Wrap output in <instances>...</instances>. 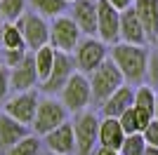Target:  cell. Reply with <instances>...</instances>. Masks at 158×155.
<instances>
[{"mask_svg": "<svg viewBox=\"0 0 158 155\" xmlns=\"http://www.w3.org/2000/svg\"><path fill=\"white\" fill-rule=\"evenodd\" d=\"M87 78H90V87H92V101L99 103V106L111 97L120 85H125V82H123L125 78H123L120 68L113 64L111 57H106Z\"/></svg>", "mask_w": 158, "mask_h": 155, "instance_id": "7a4b0ae2", "label": "cell"}, {"mask_svg": "<svg viewBox=\"0 0 158 155\" xmlns=\"http://www.w3.org/2000/svg\"><path fill=\"white\" fill-rule=\"evenodd\" d=\"M123 141H125V132L120 127L118 117H104V120H99V146L111 148V150H120Z\"/></svg>", "mask_w": 158, "mask_h": 155, "instance_id": "d6986e66", "label": "cell"}, {"mask_svg": "<svg viewBox=\"0 0 158 155\" xmlns=\"http://www.w3.org/2000/svg\"><path fill=\"white\" fill-rule=\"evenodd\" d=\"M146 78H149L151 87H156V89H158V47L153 52H149V68H146Z\"/></svg>", "mask_w": 158, "mask_h": 155, "instance_id": "f1b7e54d", "label": "cell"}, {"mask_svg": "<svg viewBox=\"0 0 158 155\" xmlns=\"http://www.w3.org/2000/svg\"><path fill=\"white\" fill-rule=\"evenodd\" d=\"M26 52L28 50H2V61H5V66L7 68H12V66H17L21 61V59L26 57Z\"/></svg>", "mask_w": 158, "mask_h": 155, "instance_id": "f546056e", "label": "cell"}, {"mask_svg": "<svg viewBox=\"0 0 158 155\" xmlns=\"http://www.w3.org/2000/svg\"><path fill=\"white\" fill-rule=\"evenodd\" d=\"M0 38H2V24H0Z\"/></svg>", "mask_w": 158, "mask_h": 155, "instance_id": "d590c367", "label": "cell"}, {"mask_svg": "<svg viewBox=\"0 0 158 155\" xmlns=\"http://www.w3.org/2000/svg\"><path fill=\"white\" fill-rule=\"evenodd\" d=\"M0 47L2 50H26L24 35H21L17 24H5L2 26V38H0Z\"/></svg>", "mask_w": 158, "mask_h": 155, "instance_id": "603a6c76", "label": "cell"}, {"mask_svg": "<svg viewBox=\"0 0 158 155\" xmlns=\"http://www.w3.org/2000/svg\"><path fill=\"white\" fill-rule=\"evenodd\" d=\"M120 127H123V132L125 134H137L139 132V122H137V113H135V108H127L123 115L118 117Z\"/></svg>", "mask_w": 158, "mask_h": 155, "instance_id": "4316f807", "label": "cell"}, {"mask_svg": "<svg viewBox=\"0 0 158 155\" xmlns=\"http://www.w3.org/2000/svg\"><path fill=\"white\" fill-rule=\"evenodd\" d=\"M45 146L50 148V153L57 155H71L76 153V136H73V125L66 120L64 125H59L57 129L45 134Z\"/></svg>", "mask_w": 158, "mask_h": 155, "instance_id": "5bb4252c", "label": "cell"}, {"mask_svg": "<svg viewBox=\"0 0 158 155\" xmlns=\"http://www.w3.org/2000/svg\"><path fill=\"white\" fill-rule=\"evenodd\" d=\"M54 57H57V50H54L52 45H45V47H40V50L33 52V59H35V71H38L40 82L50 75L52 64H54Z\"/></svg>", "mask_w": 158, "mask_h": 155, "instance_id": "ffe728a7", "label": "cell"}, {"mask_svg": "<svg viewBox=\"0 0 158 155\" xmlns=\"http://www.w3.org/2000/svg\"><path fill=\"white\" fill-rule=\"evenodd\" d=\"M76 71H78V68H76V59H73V54H69V52H57L50 75L40 82L43 92L50 94V97H52V94H59V92L64 89V85L69 82V78H71Z\"/></svg>", "mask_w": 158, "mask_h": 155, "instance_id": "30bf717a", "label": "cell"}, {"mask_svg": "<svg viewBox=\"0 0 158 155\" xmlns=\"http://www.w3.org/2000/svg\"><path fill=\"white\" fill-rule=\"evenodd\" d=\"M106 57H109V45L102 42L97 35H83L80 42L76 45V50H73L76 68L80 73H85V75H90Z\"/></svg>", "mask_w": 158, "mask_h": 155, "instance_id": "5b68a950", "label": "cell"}, {"mask_svg": "<svg viewBox=\"0 0 158 155\" xmlns=\"http://www.w3.org/2000/svg\"><path fill=\"white\" fill-rule=\"evenodd\" d=\"M71 19L78 24L83 35H97V0H73Z\"/></svg>", "mask_w": 158, "mask_h": 155, "instance_id": "4fadbf2b", "label": "cell"}, {"mask_svg": "<svg viewBox=\"0 0 158 155\" xmlns=\"http://www.w3.org/2000/svg\"><path fill=\"white\" fill-rule=\"evenodd\" d=\"M7 92H10V68H7L5 61L0 59V106H5Z\"/></svg>", "mask_w": 158, "mask_h": 155, "instance_id": "83f0119b", "label": "cell"}, {"mask_svg": "<svg viewBox=\"0 0 158 155\" xmlns=\"http://www.w3.org/2000/svg\"><path fill=\"white\" fill-rule=\"evenodd\" d=\"M132 103H135V89L130 85H120L118 89L102 103V113H104V117H120L127 108H132Z\"/></svg>", "mask_w": 158, "mask_h": 155, "instance_id": "2e32d148", "label": "cell"}, {"mask_svg": "<svg viewBox=\"0 0 158 155\" xmlns=\"http://www.w3.org/2000/svg\"><path fill=\"white\" fill-rule=\"evenodd\" d=\"M19 26L21 35H24V42H26V50L35 52L40 47L50 45V24L45 21V17H40L38 12H24L19 19L14 21Z\"/></svg>", "mask_w": 158, "mask_h": 155, "instance_id": "ba28073f", "label": "cell"}, {"mask_svg": "<svg viewBox=\"0 0 158 155\" xmlns=\"http://www.w3.org/2000/svg\"><path fill=\"white\" fill-rule=\"evenodd\" d=\"M38 101H40V97L33 89L19 92L17 97L5 101V113L12 115L14 120H19L21 125H28V127H31L33 117H35V110H38Z\"/></svg>", "mask_w": 158, "mask_h": 155, "instance_id": "8fae6325", "label": "cell"}, {"mask_svg": "<svg viewBox=\"0 0 158 155\" xmlns=\"http://www.w3.org/2000/svg\"><path fill=\"white\" fill-rule=\"evenodd\" d=\"M97 38L109 47L120 42V10L109 0H97Z\"/></svg>", "mask_w": 158, "mask_h": 155, "instance_id": "9c48e42d", "label": "cell"}, {"mask_svg": "<svg viewBox=\"0 0 158 155\" xmlns=\"http://www.w3.org/2000/svg\"><path fill=\"white\" fill-rule=\"evenodd\" d=\"M28 2L45 19H54V17H59L69 10V0H28Z\"/></svg>", "mask_w": 158, "mask_h": 155, "instance_id": "44dd1931", "label": "cell"}, {"mask_svg": "<svg viewBox=\"0 0 158 155\" xmlns=\"http://www.w3.org/2000/svg\"><path fill=\"white\" fill-rule=\"evenodd\" d=\"M156 40H158V38H156Z\"/></svg>", "mask_w": 158, "mask_h": 155, "instance_id": "ab89813d", "label": "cell"}, {"mask_svg": "<svg viewBox=\"0 0 158 155\" xmlns=\"http://www.w3.org/2000/svg\"><path fill=\"white\" fill-rule=\"evenodd\" d=\"M153 120H158V92H156V110H153Z\"/></svg>", "mask_w": 158, "mask_h": 155, "instance_id": "e575fe53", "label": "cell"}, {"mask_svg": "<svg viewBox=\"0 0 158 155\" xmlns=\"http://www.w3.org/2000/svg\"><path fill=\"white\" fill-rule=\"evenodd\" d=\"M47 155H57V153H47Z\"/></svg>", "mask_w": 158, "mask_h": 155, "instance_id": "8d00e7d4", "label": "cell"}, {"mask_svg": "<svg viewBox=\"0 0 158 155\" xmlns=\"http://www.w3.org/2000/svg\"><path fill=\"white\" fill-rule=\"evenodd\" d=\"M132 10L137 12L139 21L144 26L149 42H156V38H158V0H135Z\"/></svg>", "mask_w": 158, "mask_h": 155, "instance_id": "e0dca14e", "label": "cell"}, {"mask_svg": "<svg viewBox=\"0 0 158 155\" xmlns=\"http://www.w3.org/2000/svg\"><path fill=\"white\" fill-rule=\"evenodd\" d=\"M61 97V103L66 106L69 113H80V110H85L90 103H92V87H90V78L85 73L76 71L71 78H69V82L64 85V89L59 92Z\"/></svg>", "mask_w": 158, "mask_h": 155, "instance_id": "277c9868", "label": "cell"}, {"mask_svg": "<svg viewBox=\"0 0 158 155\" xmlns=\"http://www.w3.org/2000/svg\"><path fill=\"white\" fill-rule=\"evenodd\" d=\"M5 155H40V139L28 134L19 143H14L10 150H5Z\"/></svg>", "mask_w": 158, "mask_h": 155, "instance_id": "d4e9b609", "label": "cell"}, {"mask_svg": "<svg viewBox=\"0 0 158 155\" xmlns=\"http://www.w3.org/2000/svg\"><path fill=\"white\" fill-rule=\"evenodd\" d=\"M69 2H73V0H69Z\"/></svg>", "mask_w": 158, "mask_h": 155, "instance_id": "f35d334b", "label": "cell"}, {"mask_svg": "<svg viewBox=\"0 0 158 155\" xmlns=\"http://www.w3.org/2000/svg\"><path fill=\"white\" fill-rule=\"evenodd\" d=\"M120 40L123 42H132V45H149L144 26H142L137 12L132 7L120 12Z\"/></svg>", "mask_w": 158, "mask_h": 155, "instance_id": "9a60e30c", "label": "cell"}, {"mask_svg": "<svg viewBox=\"0 0 158 155\" xmlns=\"http://www.w3.org/2000/svg\"><path fill=\"white\" fill-rule=\"evenodd\" d=\"M69 117V110L59 99H40L38 101V110H35V117H33V132L38 136H45L47 132L57 129L59 125L66 122Z\"/></svg>", "mask_w": 158, "mask_h": 155, "instance_id": "8992f818", "label": "cell"}, {"mask_svg": "<svg viewBox=\"0 0 158 155\" xmlns=\"http://www.w3.org/2000/svg\"><path fill=\"white\" fill-rule=\"evenodd\" d=\"M73 136H76V155H92L99 143V117L97 113L80 110L73 117Z\"/></svg>", "mask_w": 158, "mask_h": 155, "instance_id": "3957f363", "label": "cell"}, {"mask_svg": "<svg viewBox=\"0 0 158 155\" xmlns=\"http://www.w3.org/2000/svg\"><path fill=\"white\" fill-rule=\"evenodd\" d=\"M38 82H40V78H38V71H35V59H33V52L28 50L26 57L17 66L10 68V87L17 92H28Z\"/></svg>", "mask_w": 158, "mask_h": 155, "instance_id": "7c38bea8", "label": "cell"}, {"mask_svg": "<svg viewBox=\"0 0 158 155\" xmlns=\"http://www.w3.org/2000/svg\"><path fill=\"white\" fill-rule=\"evenodd\" d=\"M28 125H21L7 113H0V148L10 150L14 143H19L24 136H28Z\"/></svg>", "mask_w": 158, "mask_h": 155, "instance_id": "ac0fdd59", "label": "cell"}, {"mask_svg": "<svg viewBox=\"0 0 158 155\" xmlns=\"http://www.w3.org/2000/svg\"><path fill=\"white\" fill-rule=\"evenodd\" d=\"M144 148H146L144 134L137 132V134H125V141H123L118 153L120 155H144Z\"/></svg>", "mask_w": 158, "mask_h": 155, "instance_id": "484cf974", "label": "cell"}, {"mask_svg": "<svg viewBox=\"0 0 158 155\" xmlns=\"http://www.w3.org/2000/svg\"><path fill=\"white\" fill-rule=\"evenodd\" d=\"M142 134H144L146 146H156V148H158V120H151Z\"/></svg>", "mask_w": 158, "mask_h": 155, "instance_id": "4dcf8cb0", "label": "cell"}, {"mask_svg": "<svg viewBox=\"0 0 158 155\" xmlns=\"http://www.w3.org/2000/svg\"><path fill=\"white\" fill-rule=\"evenodd\" d=\"M132 106L137 110H146V113L153 115V110H156V89L151 85H139L135 89V103Z\"/></svg>", "mask_w": 158, "mask_h": 155, "instance_id": "7402d4cb", "label": "cell"}, {"mask_svg": "<svg viewBox=\"0 0 158 155\" xmlns=\"http://www.w3.org/2000/svg\"><path fill=\"white\" fill-rule=\"evenodd\" d=\"M92 155H120L118 150H111V148H104V146H99L97 150H94Z\"/></svg>", "mask_w": 158, "mask_h": 155, "instance_id": "d6a6232c", "label": "cell"}, {"mask_svg": "<svg viewBox=\"0 0 158 155\" xmlns=\"http://www.w3.org/2000/svg\"><path fill=\"white\" fill-rule=\"evenodd\" d=\"M156 47H158V40H156Z\"/></svg>", "mask_w": 158, "mask_h": 155, "instance_id": "74e56055", "label": "cell"}, {"mask_svg": "<svg viewBox=\"0 0 158 155\" xmlns=\"http://www.w3.org/2000/svg\"><path fill=\"white\" fill-rule=\"evenodd\" d=\"M109 57L120 68L127 82L139 85L146 78V68H149V47L146 45H132V42L120 40V42L109 47Z\"/></svg>", "mask_w": 158, "mask_h": 155, "instance_id": "6da1fadb", "label": "cell"}, {"mask_svg": "<svg viewBox=\"0 0 158 155\" xmlns=\"http://www.w3.org/2000/svg\"><path fill=\"white\" fill-rule=\"evenodd\" d=\"M144 155H158V148H156V146H146V148H144Z\"/></svg>", "mask_w": 158, "mask_h": 155, "instance_id": "836d02e7", "label": "cell"}, {"mask_svg": "<svg viewBox=\"0 0 158 155\" xmlns=\"http://www.w3.org/2000/svg\"><path fill=\"white\" fill-rule=\"evenodd\" d=\"M80 38H83V33H80L78 24L69 14H59V17L52 19V24H50V45L57 52L73 54V50L80 42Z\"/></svg>", "mask_w": 158, "mask_h": 155, "instance_id": "52a82bcc", "label": "cell"}, {"mask_svg": "<svg viewBox=\"0 0 158 155\" xmlns=\"http://www.w3.org/2000/svg\"><path fill=\"white\" fill-rule=\"evenodd\" d=\"M109 2H111V5L116 7V10H120V12H123V10L132 7V2H135V0H109Z\"/></svg>", "mask_w": 158, "mask_h": 155, "instance_id": "1f68e13d", "label": "cell"}, {"mask_svg": "<svg viewBox=\"0 0 158 155\" xmlns=\"http://www.w3.org/2000/svg\"><path fill=\"white\" fill-rule=\"evenodd\" d=\"M26 10V0H0V19L14 24Z\"/></svg>", "mask_w": 158, "mask_h": 155, "instance_id": "cb8c5ba5", "label": "cell"}]
</instances>
